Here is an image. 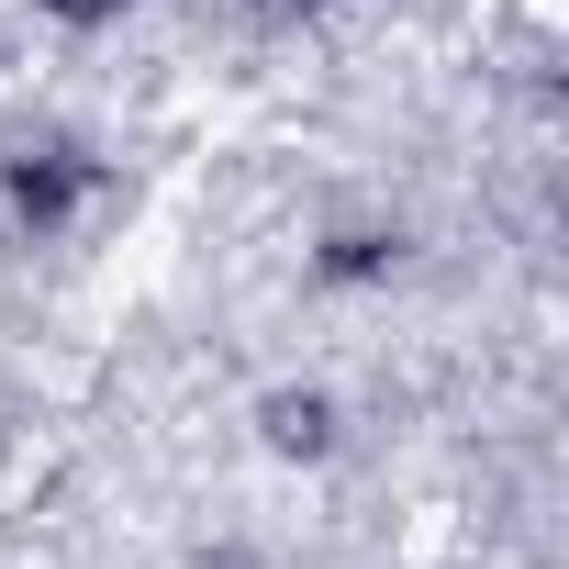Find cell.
Instances as JSON below:
<instances>
[{
    "label": "cell",
    "instance_id": "5b68a950",
    "mask_svg": "<svg viewBox=\"0 0 569 569\" xmlns=\"http://www.w3.org/2000/svg\"><path fill=\"white\" fill-rule=\"evenodd\" d=\"M246 12H257L268 34H291V23H325V12H336V0H246Z\"/></svg>",
    "mask_w": 569,
    "mask_h": 569
},
{
    "label": "cell",
    "instance_id": "6da1fadb",
    "mask_svg": "<svg viewBox=\"0 0 569 569\" xmlns=\"http://www.w3.org/2000/svg\"><path fill=\"white\" fill-rule=\"evenodd\" d=\"M90 190H101V157L90 146H12V157H0V201H12L23 234H57Z\"/></svg>",
    "mask_w": 569,
    "mask_h": 569
},
{
    "label": "cell",
    "instance_id": "3957f363",
    "mask_svg": "<svg viewBox=\"0 0 569 569\" xmlns=\"http://www.w3.org/2000/svg\"><path fill=\"white\" fill-rule=\"evenodd\" d=\"M413 257V234L402 223H380V212H347L325 246H313V279H336V291H369V279H391Z\"/></svg>",
    "mask_w": 569,
    "mask_h": 569
},
{
    "label": "cell",
    "instance_id": "7a4b0ae2",
    "mask_svg": "<svg viewBox=\"0 0 569 569\" xmlns=\"http://www.w3.org/2000/svg\"><path fill=\"white\" fill-rule=\"evenodd\" d=\"M257 447H268V458H336V447H347V413H336V391H313V380H279V391H257Z\"/></svg>",
    "mask_w": 569,
    "mask_h": 569
},
{
    "label": "cell",
    "instance_id": "277c9868",
    "mask_svg": "<svg viewBox=\"0 0 569 569\" xmlns=\"http://www.w3.org/2000/svg\"><path fill=\"white\" fill-rule=\"evenodd\" d=\"M34 12H46V23H79V34H90V23H123L134 0H34Z\"/></svg>",
    "mask_w": 569,
    "mask_h": 569
}]
</instances>
